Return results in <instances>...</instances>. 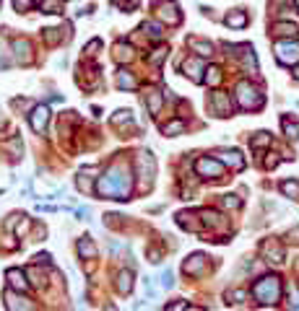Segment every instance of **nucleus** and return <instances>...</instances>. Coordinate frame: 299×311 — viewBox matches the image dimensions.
<instances>
[{
    "label": "nucleus",
    "mask_w": 299,
    "mask_h": 311,
    "mask_svg": "<svg viewBox=\"0 0 299 311\" xmlns=\"http://www.w3.org/2000/svg\"><path fill=\"white\" fill-rule=\"evenodd\" d=\"M5 278H8V283H11V285L16 288V290H26V280H24V270H8L5 272Z\"/></svg>",
    "instance_id": "nucleus-18"
},
{
    "label": "nucleus",
    "mask_w": 299,
    "mask_h": 311,
    "mask_svg": "<svg viewBox=\"0 0 299 311\" xmlns=\"http://www.w3.org/2000/svg\"><path fill=\"white\" fill-rule=\"evenodd\" d=\"M149 257H151V262H159V252H156V249H151V252H149Z\"/></svg>",
    "instance_id": "nucleus-43"
},
{
    "label": "nucleus",
    "mask_w": 299,
    "mask_h": 311,
    "mask_svg": "<svg viewBox=\"0 0 299 311\" xmlns=\"http://www.w3.org/2000/svg\"><path fill=\"white\" fill-rule=\"evenodd\" d=\"M156 13H159L161 21L169 24V26H177V24H179V8L172 3V0H164V3L159 5V11H156Z\"/></svg>",
    "instance_id": "nucleus-8"
},
{
    "label": "nucleus",
    "mask_w": 299,
    "mask_h": 311,
    "mask_svg": "<svg viewBox=\"0 0 299 311\" xmlns=\"http://www.w3.org/2000/svg\"><path fill=\"white\" fill-rule=\"evenodd\" d=\"M164 57H167V50L161 47V50H153V54L149 57V62H151V65H159V62H164Z\"/></svg>",
    "instance_id": "nucleus-35"
},
{
    "label": "nucleus",
    "mask_w": 299,
    "mask_h": 311,
    "mask_svg": "<svg viewBox=\"0 0 299 311\" xmlns=\"http://www.w3.org/2000/svg\"><path fill=\"white\" fill-rule=\"evenodd\" d=\"M153 3H164V0H153Z\"/></svg>",
    "instance_id": "nucleus-46"
},
{
    "label": "nucleus",
    "mask_w": 299,
    "mask_h": 311,
    "mask_svg": "<svg viewBox=\"0 0 299 311\" xmlns=\"http://www.w3.org/2000/svg\"><path fill=\"white\" fill-rule=\"evenodd\" d=\"M273 34H276V36H297V34H299V24H297V21H294V24L278 21V24L273 26Z\"/></svg>",
    "instance_id": "nucleus-19"
},
{
    "label": "nucleus",
    "mask_w": 299,
    "mask_h": 311,
    "mask_svg": "<svg viewBox=\"0 0 299 311\" xmlns=\"http://www.w3.org/2000/svg\"><path fill=\"white\" fill-rule=\"evenodd\" d=\"M292 309H299V296H294V301H292Z\"/></svg>",
    "instance_id": "nucleus-44"
},
{
    "label": "nucleus",
    "mask_w": 299,
    "mask_h": 311,
    "mask_svg": "<svg viewBox=\"0 0 299 311\" xmlns=\"http://www.w3.org/2000/svg\"><path fill=\"white\" fill-rule=\"evenodd\" d=\"M5 306L8 309H19V311H29V309H34V304L26 296H21V293H13V290H5Z\"/></svg>",
    "instance_id": "nucleus-10"
},
{
    "label": "nucleus",
    "mask_w": 299,
    "mask_h": 311,
    "mask_svg": "<svg viewBox=\"0 0 299 311\" xmlns=\"http://www.w3.org/2000/svg\"><path fill=\"white\" fill-rule=\"evenodd\" d=\"M294 78H297V80H299V68H297V70H294Z\"/></svg>",
    "instance_id": "nucleus-45"
},
{
    "label": "nucleus",
    "mask_w": 299,
    "mask_h": 311,
    "mask_svg": "<svg viewBox=\"0 0 299 311\" xmlns=\"http://www.w3.org/2000/svg\"><path fill=\"white\" fill-rule=\"evenodd\" d=\"M135 166H138V177L143 179V189H149L153 184V177H156V158L151 156V151H143L135 158Z\"/></svg>",
    "instance_id": "nucleus-4"
},
{
    "label": "nucleus",
    "mask_w": 299,
    "mask_h": 311,
    "mask_svg": "<svg viewBox=\"0 0 299 311\" xmlns=\"http://www.w3.org/2000/svg\"><path fill=\"white\" fill-rule=\"evenodd\" d=\"M130 189H133V179L128 174V166H122V163H115L107 171V177H102L94 187L99 197H112V200H128Z\"/></svg>",
    "instance_id": "nucleus-1"
},
{
    "label": "nucleus",
    "mask_w": 299,
    "mask_h": 311,
    "mask_svg": "<svg viewBox=\"0 0 299 311\" xmlns=\"http://www.w3.org/2000/svg\"><path fill=\"white\" fill-rule=\"evenodd\" d=\"M201 221L206 226H219L221 223V215L216 213V210H201Z\"/></svg>",
    "instance_id": "nucleus-23"
},
{
    "label": "nucleus",
    "mask_w": 299,
    "mask_h": 311,
    "mask_svg": "<svg viewBox=\"0 0 299 311\" xmlns=\"http://www.w3.org/2000/svg\"><path fill=\"white\" fill-rule=\"evenodd\" d=\"M47 122H50V109L44 106V104H37V106L29 112V125H31V130L42 135L44 130H47Z\"/></svg>",
    "instance_id": "nucleus-7"
},
{
    "label": "nucleus",
    "mask_w": 299,
    "mask_h": 311,
    "mask_svg": "<svg viewBox=\"0 0 299 311\" xmlns=\"http://www.w3.org/2000/svg\"><path fill=\"white\" fill-rule=\"evenodd\" d=\"M195 171L206 179H219L224 174V163L216 161V158H198L195 161Z\"/></svg>",
    "instance_id": "nucleus-6"
},
{
    "label": "nucleus",
    "mask_w": 299,
    "mask_h": 311,
    "mask_svg": "<svg viewBox=\"0 0 299 311\" xmlns=\"http://www.w3.org/2000/svg\"><path fill=\"white\" fill-rule=\"evenodd\" d=\"M29 278H31L34 285H39V288H44V283H47V280H44V272L37 270V264H34V267H29Z\"/></svg>",
    "instance_id": "nucleus-31"
},
{
    "label": "nucleus",
    "mask_w": 299,
    "mask_h": 311,
    "mask_svg": "<svg viewBox=\"0 0 299 311\" xmlns=\"http://www.w3.org/2000/svg\"><path fill=\"white\" fill-rule=\"evenodd\" d=\"M115 57H117V62H130L133 50L128 47V44H115Z\"/></svg>",
    "instance_id": "nucleus-22"
},
{
    "label": "nucleus",
    "mask_w": 299,
    "mask_h": 311,
    "mask_svg": "<svg viewBox=\"0 0 299 311\" xmlns=\"http://www.w3.org/2000/svg\"><path fill=\"white\" fill-rule=\"evenodd\" d=\"M281 192H284L286 197H299V181H284Z\"/></svg>",
    "instance_id": "nucleus-30"
},
{
    "label": "nucleus",
    "mask_w": 299,
    "mask_h": 311,
    "mask_svg": "<svg viewBox=\"0 0 299 311\" xmlns=\"http://www.w3.org/2000/svg\"><path fill=\"white\" fill-rule=\"evenodd\" d=\"M221 205H224V207H229V210H237L242 203H239V200L234 197V195H226V197H221Z\"/></svg>",
    "instance_id": "nucleus-34"
},
{
    "label": "nucleus",
    "mask_w": 299,
    "mask_h": 311,
    "mask_svg": "<svg viewBox=\"0 0 299 311\" xmlns=\"http://www.w3.org/2000/svg\"><path fill=\"white\" fill-rule=\"evenodd\" d=\"M161 285H164V288H172V285H175V280H172V272H169V270L161 275Z\"/></svg>",
    "instance_id": "nucleus-39"
},
{
    "label": "nucleus",
    "mask_w": 299,
    "mask_h": 311,
    "mask_svg": "<svg viewBox=\"0 0 299 311\" xmlns=\"http://www.w3.org/2000/svg\"><path fill=\"white\" fill-rule=\"evenodd\" d=\"M263 252H266V257L270 262H276V264L284 262V249H281L278 244H266V246H263Z\"/></svg>",
    "instance_id": "nucleus-20"
},
{
    "label": "nucleus",
    "mask_w": 299,
    "mask_h": 311,
    "mask_svg": "<svg viewBox=\"0 0 299 311\" xmlns=\"http://www.w3.org/2000/svg\"><path fill=\"white\" fill-rule=\"evenodd\" d=\"M117 290L122 296H128L133 290V272L130 270H120V275H117Z\"/></svg>",
    "instance_id": "nucleus-14"
},
{
    "label": "nucleus",
    "mask_w": 299,
    "mask_h": 311,
    "mask_svg": "<svg viewBox=\"0 0 299 311\" xmlns=\"http://www.w3.org/2000/svg\"><path fill=\"white\" fill-rule=\"evenodd\" d=\"M78 254L84 259H94L96 257V246H94V241L89 239V236H84V239L78 241Z\"/></svg>",
    "instance_id": "nucleus-17"
},
{
    "label": "nucleus",
    "mask_w": 299,
    "mask_h": 311,
    "mask_svg": "<svg viewBox=\"0 0 299 311\" xmlns=\"http://www.w3.org/2000/svg\"><path fill=\"white\" fill-rule=\"evenodd\" d=\"M143 31H149V36H153V39H159V36L164 34V29H161L156 21H143Z\"/></svg>",
    "instance_id": "nucleus-27"
},
{
    "label": "nucleus",
    "mask_w": 299,
    "mask_h": 311,
    "mask_svg": "<svg viewBox=\"0 0 299 311\" xmlns=\"http://www.w3.org/2000/svg\"><path fill=\"white\" fill-rule=\"evenodd\" d=\"M11 47H13V57L19 60V62H29L31 60V44L26 42V39H16Z\"/></svg>",
    "instance_id": "nucleus-13"
},
{
    "label": "nucleus",
    "mask_w": 299,
    "mask_h": 311,
    "mask_svg": "<svg viewBox=\"0 0 299 311\" xmlns=\"http://www.w3.org/2000/svg\"><path fill=\"white\" fill-rule=\"evenodd\" d=\"M206 254H201V252H198V254H193V257H187V262L182 264V272H185V275H201V272H203V267H206Z\"/></svg>",
    "instance_id": "nucleus-11"
},
{
    "label": "nucleus",
    "mask_w": 299,
    "mask_h": 311,
    "mask_svg": "<svg viewBox=\"0 0 299 311\" xmlns=\"http://www.w3.org/2000/svg\"><path fill=\"white\" fill-rule=\"evenodd\" d=\"M167 309L169 311H179V309H190V304H187V301H177V304H169Z\"/></svg>",
    "instance_id": "nucleus-40"
},
{
    "label": "nucleus",
    "mask_w": 299,
    "mask_h": 311,
    "mask_svg": "<svg viewBox=\"0 0 299 311\" xmlns=\"http://www.w3.org/2000/svg\"><path fill=\"white\" fill-rule=\"evenodd\" d=\"M190 47H193L201 57H211L213 54V47H211V42H201V39H190Z\"/></svg>",
    "instance_id": "nucleus-21"
},
{
    "label": "nucleus",
    "mask_w": 299,
    "mask_h": 311,
    "mask_svg": "<svg viewBox=\"0 0 299 311\" xmlns=\"http://www.w3.org/2000/svg\"><path fill=\"white\" fill-rule=\"evenodd\" d=\"M244 24H247V16H244L242 11L226 16V26H232V29H239V26H244Z\"/></svg>",
    "instance_id": "nucleus-24"
},
{
    "label": "nucleus",
    "mask_w": 299,
    "mask_h": 311,
    "mask_svg": "<svg viewBox=\"0 0 299 311\" xmlns=\"http://www.w3.org/2000/svg\"><path fill=\"white\" fill-rule=\"evenodd\" d=\"M58 3H65V0H42V13H55L52 8H55Z\"/></svg>",
    "instance_id": "nucleus-37"
},
{
    "label": "nucleus",
    "mask_w": 299,
    "mask_h": 311,
    "mask_svg": "<svg viewBox=\"0 0 299 311\" xmlns=\"http://www.w3.org/2000/svg\"><path fill=\"white\" fill-rule=\"evenodd\" d=\"M276 163H278V158H276V156H273V153H270V158L266 161V166L270 169V166H276Z\"/></svg>",
    "instance_id": "nucleus-42"
},
{
    "label": "nucleus",
    "mask_w": 299,
    "mask_h": 311,
    "mask_svg": "<svg viewBox=\"0 0 299 311\" xmlns=\"http://www.w3.org/2000/svg\"><path fill=\"white\" fill-rule=\"evenodd\" d=\"M289 239H292L294 244H299V226L294 228V231H289Z\"/></svg>",
    "instance_id": "nucleus-41"
},
{
    "label": "nucleus",
    "mask_w": 299,
    "mask_h": 311,
    "mask_svg": "<svg viewBox=\"0 0 299 311\" xmlns=\"http://www.w3.org/2000/svg\"><path fill=\"white\" fill-rule=\"evenodd\" d=\"M149 109H151V114H159V109H161V94H149Z\"/></svg>",
    "instance_id": "nucleus-32"
},
{
    "label": "nucleus",
    "mask_w": 299,
    "mask_h": 311,
    "mask_svg": "<svg viewBox=\"0 0 299 311\" xmlns=\"http://www.w3.org/2000/svg\"><path fill=\"white\" fill-rule=\"evenodd\" d=\"M268 143H270V135H268V132H255V138L250 140L252 148H266Z\"/></svg>",
    "instance_id": "nucleus-29"
},
{
    "label": "nucleus",
    "mask_w": 299,
    "mask_h": 311,
    "mask_svg": "<svg viewBox=\"0 0 299 311\" xmlns=\"http://www.w3.org/2000/svg\"><path fill=\"white\" fill-rule=\"evenodd\" d=\"M252 296H255L260 304H266V306H273L276 301L281 298V280L276 275H266V278H260L255 285H252Z\"/></svg>",
    "instance_id": "nucleus-2"
},
{
    "label": "nucleus",
    "mask_w": 299,
    "mask_h": 311,
    "mask_svg": "<svg viewBox=\"0 0 299 311\" xmlns=\"http://www.w3.org/2000/svg\"><path fill=\"white\" fill-rule=\"evenodd\" d=\"M112 122H115V125H125V122H130V112H128V109H120V112H115Z\"/></svg>",
    "instance_id": "nucleus-33"
},
{
    "label": "nucleus",
    "mask_w": 299,
    "mask_h": 311,
    "mask_svg": "<svg viewBox=\"0 0 299 311\" xmlns=\"http://www.w3.org/2000/svg\"><path fill=\"white\" fill-rule=\"evenodd\" d=\"M211 109H213L219 117H229V114H232V102H229V96L221 94V91L211 94Z\"/></svg>",
    "instance_id": "nucleus-9"
},
{
    "label": "nucleus",
    "mask_w": 299,
    "mask_h": 311,
    "mask_svg": "<svg viewBox=\"0 0 299 311\" xmlns=\"http://www.w3.org/2000/svg\"><path fill=\"white\" fill-rule=\"evenodd\" d=\"M185 130V125L179 122V120H175V122H167V125H161V132L164 135H177V132H182Z\"/></svg>",
    "instance_id": "nucleus-28"
},
{
    "label": "nucleus",
    "mask_w": 299,
    "mask_h": 311,
    "mask_svg": "<svg viewBox=\"0 0 299 311\" xmlns=\"http://www.w3.org/2000/svg\"><path fill=\"white\" fill-rule=\"evenodd\" d=\"M281 127H284V132H286L289 140H297V138H299V125H297V122L284 120V122H281Z\"/></svg>",
    "instance_id": "nucleus-26"
},
{
    "label": "nucleus",
    "mask_w": 299,
    "mask_h": 311,
    "mask_svg": "<svg viewBox=\"0 0 299 311\" xmlns=\"http://www.w3.org/2000/svg\"><path fill=\"white\" fill-rule=\"evenodd\" d=\"M99 47H102V42H99V39L89 42V44H86V54H89V57H91V54H96V50H99Z\"/></svg>",
    "instance_id": "nucleus-38"
},
{
    "label": "nucleus",
    "mask_w": 299,
    "mask_h": 311,
    "mask_svg": "<svg viewBox=\"0 0 299 311\" xmlns=\"http://www.w3.org/2000/svg\"><path fill=\"white\" fill-rule=\"evenodd\" d=\"M31 5H34V0H13V8H16V11H21V13L31 11Z\"/></svg>",
    "instance_id": "nucleus-36"
},
{
    "label": "nucleus",
    "mask_w": 299,
    "mask_h": 311,
    "mask_svg": "<svg viewBox=\"0 0 299 311\" xmlns=\"http://www.w3.org/2000/svg\"><path fill=\"white\" fill-rule=\"evenodd\" d=\"M117 86L125 88V91H133V88H138V80H135L133 73H128V70H117Z\"/></svg>",
    "instance_id": "nucleus-16"
},
{
    "label": "nucleus",
    "mask_w": 299,
    "mask_h": 311,
    "mask_svg": "<svg viewBox=\"0 0 299 311\" xmlns=\"http://www.w3.org/2000/svg\"><path fill=\"white\" fill-rule=\"evenodd\" d=\"M182 73L190 80H195V83H198V80H203V76H201V73H203V60H198V57L185 60L182 62Z\"/></svg>",
    "instance_id": "nucleus-12"
},
{
    "label": "nucleus",
    "mask_w": 299,
    "mask_h": 311,
    "mask_svg": "<svg viewBox=\"0 0 299 311\" xmlns=\"http://www.w3.org/2000/svg\"><path fill=\"white\" fill-rule=\"evenodd\" d=\"M263 102H266V99H263V91L258 86L247 83V80H242L237 86V104L242 109H260Z\"/></svg>",
    "instance_id": "nucleus-3"
},
{
    "label": "nucleus",
    "mask_w": 299,
    "mask_h": 311,
    "mask_svg": "<svg viewBox=\"0 0 299 311\" xmlns=\"http://www.w3.org/2000/svg\"><path fill=\"white\" fill-rule=\"evenodd\" d=\"M221 156V163H226V166H232V169H242L244 166V158L237 153V151H224V153H219Z\"/></svg>",
    "instance_id": "nucleus-15"
},
{
    "label": "nucleus",
    "mask_w": 299,
    "mask_h": 311,
    "mask_svg": "<svg viewBox=\"0 0 299 311\" xmlns=\"http://www.w3.org/2000/svg\"><path fill=\"white\" fill-rule=\"evenodd\" d=\"M206 83L208 86H219L221 83V70L216 68V65H211V68L206 70Z\"/></svg>",
    "instance_id": "nucleus-25"
},
{
    "label": "nucleus",
    "mask_w": 299,
    "mask_h": 311,
    "mask_svg": "<svg viewBox=\"0 0 299 311\" xmlns=\"http://www.w3.org/2000/svg\"><path fill=\"white\" fill-rule=\"evenodd\" d=\"M276 57L281 65H297L299 62V44L297 42H276Z\"/></svg>",
    "instance_id": "nucleus-5"
}]
</instances>
